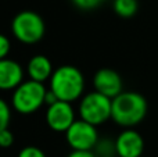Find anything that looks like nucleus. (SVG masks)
<instances>
[{"mask_svg":"<svg viewBox=\"0 0 158 157\" xmlns=\"http://www.w3.org/2000/svg\"><path fill=\"white\" fill-rule=\"evenodd\" d=\"M147 100L137 92H122L112 99L111 120L125 129L139 125L147 116Z\"/></svg>","mask_w":158,"mask_h":157,"instance_id":"1","label":"nucleus"},{"mask_svg":"<svg viewBox=\"0 0 158 157\" xmlns=\"http://www.w3.org/2000/svg\"><path fill=\"white\" fill-rule=\"evenodd\" d=\"M85 78L79 68L74 66H61L54 70L50 78V91L58 100L72 103L82 96Z\"/></svg>","mask_w":158,"mask_h":157,"instance_id":"2","label":"nucleus"},{"mask_svg":"<svg viewBox=\"0 0 158 157\" xmlns=\"http://www.w3.org/2000/svg\"><path fill=\"white\" fill-rule=\"evenodd\" d=\"M47 89L43 83L36 81H24L17 89L13 91L11 106L19 114H32L44 104Z\"/></svg>","mask_w":158,"mask_h":157,"instance_id":"3","label":"nucleus"},{"mask_svg":"<svg viewBox=\"0 0 158 157\" xmlns=\"http://www.w3.org/2000/svg\"><path fill=\"white\" fill-rule=\"evenodd\" d=\"M14 38L24 45H33L42 40L46 32L44 21L38 13L25 10L18 13L11 21Z\"/></svg>","mask_w":158,"mask_h":157,"instance_id":"4","label":"nucleus"},{"mask_svg":"<svg viewBox=\"0 0 158 157\" xmlns=\"http://www.w3.org/2000/svg\"><path fill=\"white\" fill-rule=\"evenodd\" d=\"M112 100L98 92H90L82 97L79 103V116L81 120L89 124L98 125L111 120Z\"/></svg>","mask_w":158,"mask_h":157,"instance_id":"5","label":"nucleus"},{"mask_svg":"<svg viewBox=\"0 0 158 157\" xmlns=\"http://www.w3.org/2000/svg\"><path fill=\"white\" fill-rule=\"evenodd\" d=\"M65 139L72 150L93 152L100 138L97 127L83 120H77L65 132Z\"/></svg>","mask_w":158,"mask_h":157,"instance_id":"6","label":"nucleus"},{"mask_svg":"<svg viewBox=\"0 0 158 157\" xmlns=\"http://www.w3.org/2000/svg\"><path fill=\"white\" fill-rule=\"evenodd\" d=\"M75 120V111L71 103L67 102H56L54 104L49 106L46 111V122L50 129L56 132H67Z\"/></svg>","mask_w":158,"mask_h":157,"instance_id":"7","label":"nucleus"},{"mask_svg":"<svg viewBox=\"0 0 158 157\" xmlns=\"http://www.w3.org/2000/svg\"><path fill=\"white\" fill-rule=\"evenodd\" d=\"M94 92L107 96L108 99H114L123 92V82L121 75L111 68H101L93 77Z\"/></svg>","mask_w":158,"mask_h":157,"instance_id":"8","label":"nucleus"},{"mask_svg":"<svg viewBox=\"0 0 158 157\" xmlns=\"http://www.w3.org/2000/svg\"><path fill=\"white\" fill-rule=\"evenodd\" d=\"M118 157H142L144 152V139L133 128L123 129L115 139Z\"/></svg>","mask_w":158,"mask_h":157,"instance_id":"9","label":"nucleus"},{"mask_svg":"<svg viewBox=\"0 0 158 157\" xmlns=\"http://www.w3.org/2000/svg\"><path fill=\"white\" fill-rule=\"evenodd\" d=\"M24 82V70L11 58L0 60V91H14Z\"/></svg>","mask_w":158,"mask_h":157,"instance_id":"10","label":"nucleus"},{"mask_svg":"<svg viewBox=\"0 0 158 157\" xmlns=\"http://www.w3.org/2000/svg\"><path fill=\"white\" fill-rule=\"evenodd\" d=\"M27 72L32 81L43 83L44 81L50 79L54 72L53 70V64L46 56L43 54H36L28 61Z\"/></svg>","mask_w":158,"mask_h":157,"instance_id":"11","label":"nucleus"},{"mask_svg":"<svg viewBox=\"0 0 158 157\" xmlns=\"http://www.w3.org/2000/svg\"><path fill=\"white\" fill-rule=\"evenodd\" d=\"M114 11L122 18H131L137 13L139 3L137 0H114Z\"/></svg>","mask_w":158,"mask_h":157,"instance_id":"12","label":"nucleus"},{"mask_svg":"<svg viewBox=\"0 0 158 157\" xmlns=\"http://www.w3.org/2000/svg\"><path fill=\"white\" fill-rule=\"evenodd\" d=\"M94 155L97 157L101 156H117V149H115V141L111 139H98L97 145L94 147Z\"/></svg>","mask_w":158,"mask_h":157,"instance_id":"13","label":"nucleus"},{"mask_svg":"<svg viewBox=\"0 0 158 157\" xmlns=\"http://www.w3.org/2000/svg\"><path fill=\"white\" fill-rule=\"evenodd\" d=\"M11 120V108L3 99H0V132L8 129V124Z\"/></svg>","mask_w":158,"mask_h":157,"instance_id":"14","label":"nucleus"},{"mask_svg":"<svg viewBox=\"0 0 158 157\" xmlns=\"http://www.w3.org/2000/svg\"><path fill=\"white\" fill-rule=\"evenodd\" d=\"M71 2L81 10H93V8L101 6L106 0H71Z\"/></svg>","mask_w":158,"mask_h":157,"instance_id":"15","label":"nucleus"},{"mask_svg":"<svg viewBox=\"0 0 158 157\" xmlns=\"http://www.w3.org/2000/svg\"><path fill=\"white\" fill-rule=\"evenodd\" d=\"M18 157H46L44 152L36 146H25L18 153Z\"/></svg>","mask_w":158,"mask_h":157,"instance_id":"16","label":"nucleus"},{"mask_svg":"<svg viewBox=\"0 0 158 157\" xmlns=\"http://www.w3.org/2000/svg\"><path fill=\"white\" fill-rule=\"evenodd\" d=\"M14 143V135L10 129H4L0 132V147L2 149H8Z\"/></svg>","mask_w":158,"mask_h":157,"instance_id":"17","label":"nucleus"},{"mask_svg":"<svg viewBox=\"0 0 158 157\" xmlns=\"http://www.w3.org/2000/svg\"><path fill=\"white\" fill-rule=\"evenodd\" d=\"M10 49H11L10 39H8L6 35L0 33V60L7 58L8 53H10Z\"/></svg>","mask_w":158,"mask_h":157,"instance_id":"18","label":"nucleus"},{"mask_svg":"<svg viewBox=\"0 0 158 157\" xmlns=\"http://www.w3.org/2000/svg\"><path fill=\"white\" fill-rule=\"evenodd\" d=\"M67 157H97L94 152H79V150H72Z\"/></svg>","mask_w":158,"mask_h":157,"instance_id":"19","label":"nucleus"},{"mask_svg":"<svg viewBox=\"0 0 158 157\" xmlns=\"http://www.w3.org/2000/svg\"><path fill=\"white\" fill-rule=\"evenodd\" d=\"M101 157H115V156H101Z\"/></svg>","mask_w":158,"mask_h":157,"instance_id":"20","label":"nucleus"}]
</instances>
